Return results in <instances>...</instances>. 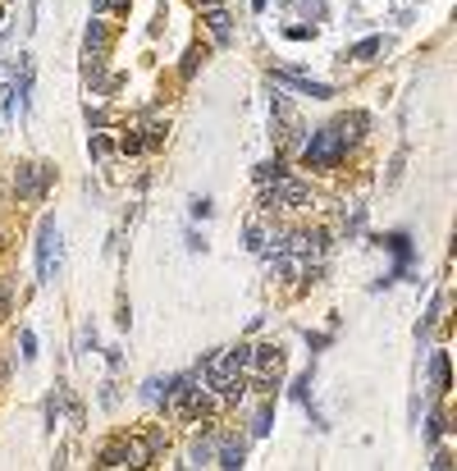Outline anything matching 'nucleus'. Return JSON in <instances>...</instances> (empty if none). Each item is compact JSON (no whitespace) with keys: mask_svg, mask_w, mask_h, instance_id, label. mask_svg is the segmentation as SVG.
Instances as JSON below:
<instances>
[{"mask_svg":"<svg viewBox=\"0 0 457 471\" xmlns=\"http://www.w3.org/2000/svg\"><path fill=\"white\" fill-rule=\"evenodd\" d=\"M375 51H380V42H361L357 51H352V60H366V55H375Z\"/></svg>","mask_w":457,"mask_h":471,"instance_id":"nucleus-12","label":"nucleus"},{"mask_svg":"<svg viewBox=\"0 0 457 471\" xmlns=\"http://www.w3.org/2000/svg\"><path fill=\"white\" fill-rule=\"evenodd\" d=\"M306 197H311V192H306L302 183H297V179H274V192H265V201H274V206H306Z\"/></svg>","mask_w":457,"mask_h":471,"instance_id":"nucleus-5","label":"nucleus"},{"mask_svg":"<svg viewBox=\"0 0 457 471\" xmlns=\"http://www.w3.org/2000/svg\"><path fill=\"white\" fill-rule=\"evenodd\" d=\"M55 170H46V165H23L19 174H14V192H19L23 201H37L46 192V183H51Z\"/></svg>","mask_w":457,"mask_h":471,"instance_id":"nucleus-3","label":"nucleus"},{"mask_svg":"<svg viewBox=\"0 0 457 471\" xmlns=\"http://www.w3.org/2000/svg\"><path fill=\"white\" fill-rule=\"evenodd\" d=\"M206 23H210V33H215V42H228L233 28H228V14L224 10H206Z\"/></svg>","mask_w":457,"mask_h":471,"instance_id":"nucleus-8","label":"nucleus"},{"mask_svg":"<svg viewBox=\"0 0 457 471\" xmlns=\"http://www.w3.org/2000/svg\"><path fill=\"white\" fill-rule=\"evenodd\" d=\"M55 265H60V233H55V224L46 220L42 224V242H37V270H42V279H51Z\"/></svg>","mask_w":457,"mask_h":471,"instance_id":"nucleus-4","label":"nucleus"},{"mask_svg":"<svg viewBox=\"0 0 457 471\" xmlns=\"http://www.w3.org/2000/svg\"><path fill=\"white\" fill-rule=\"evenodd\" d=\"M343 151H348V119L343 124H329V129L311 133V142H306L302 160L311 165V170H329V165L343 160Z\"/></svg>","mask_w":457,"mask_h":471,"instance_id":"nucleus-1","label":"nucleus"},{"mask_svg":"<svg viewBox=\"0 0 457 471\" xmlns=\"http://www.w3.org/2000/svg\"><path fill=\"white\" fill-rule=\"evenodd\" d=\"M279 83H288V88H297V92H306V97H329V88L325 83H311V78H297V74H274Z\"/></svg>","mask_w":457,"mask_h":471,"instance_id":"nucleus-6","label":"nucleus"},{"mask_svg":"<svg viewBox=\"0 0 457 471\" xmlns=\"http://www.w3.org/2000/svg\"><path fill=\"white\" fill-rule=\"evenodd\" d=\"M251 362H256V371H261V375H270V371H279V366H283V357H279V348H270V343H265V348H256V357H251Z\"/></svg>","mask_w":457,"mask_h":471,"instance_id":"nucleus-7","label":"nucleus"},{"mask_svg":"<svg viewBox=\"0 0 457 471\" xmlns=\"http://www.w3.org/2000/svg\"><path fill=\"white\" fill-rule=\"evenodd\" d=\"M435 384H439V389H448V357H444V352L435 357Z\"/></svg>","mask_w":457,"mask_h":471,"instance_id":"nucleus-9","label":"nucleus"},{"mask_svg":"<svg viewBox=\"0 0 457 471\" xmlns=\"http://www.w3.org/2000/svg\"><path fill=\"white\" fill-rule=\"evenodd\" d=\"M201 60H206V46H192V51H188V65H183V74H197V65H201Z\"/></svg>","mask_w":457,"mask_h":471,"instance_id":"nucleus-10","label":"nucleus"},{"mask_svg":"<svg viewBox=\"0 0 457 471\" xmlns=\"http://www.w3.org/2000/svg\"><path fill=\"white\" fill-rule=\"evenodd\" d=\"M219 467H242V449H233V444H228V449L219 453Z\"/></svg>","mask_w":457,"mask_h":471,"instance_id":"nucleus-11","label":"nucleus"},{"mask_svg":"<svg viewBox=\"0 0 457 471\" xmlns=\"http://www.w3.org/2000/svg\"><path fill=\"white\" fill-rule=\"evenodd\" d=\"M238 371H242V366L224 352V357H215V362L206 366V380H210V389H215L219 398H238L242 394V375Z\"/></svg>","mask_w":457,"mask_h":471,"instance_id":"nucleus-2","label":"nucleus"}]
</instances>
